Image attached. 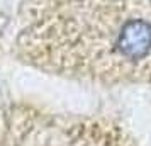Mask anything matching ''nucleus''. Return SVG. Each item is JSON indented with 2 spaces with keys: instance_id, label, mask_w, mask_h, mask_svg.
<instances>
[{
  "instance_id": "nucleus-1",
  "label": "nucleus",
  "mask_w": 151,
  "mask_h": 146,
  "mask_svg": "<svg viewBox=\"0 0 151 146\" xmlns=\"http://www.w3.org/2000/svg\"><path fill=\"white\" fill-rule=\"evenodd\" d=\"M119 48L127 58H143L151 48V27L141 19L129 21L121 31Z\"/></svg>"
}]
</instances>
